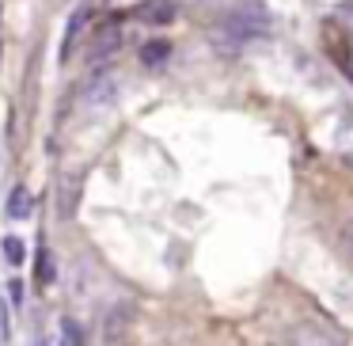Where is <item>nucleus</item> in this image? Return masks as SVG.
Returning <instances> with one entry per match:
<instances>
[{"mask_svg":"<svg viewBox=\"0 0 353 346\" xmlns=\"http://www.w3.org/2000/svg\"><path fill=\"white\" fill-rule=\"evenodd\" d=\"M8 217H16V221L31 217V194H27V186H16L8 194Z\"/></svg>","mask_w":353,"mask_h":346,"instance_id":"8","label":"nucleus"},{"mask_svg":"<svg viewBox=\"0 0 353 346\" xmlns=\"http://www.w3.org/2000/svg\"><path fill=\"white\" fill-rule=\"evenodd\" d=\"M61 346H84V335H80L77 320H61Z\"/></svg>","mask_w":353,"mask_h":346,"instance_id":"10","label":"nucleus"},{"mask_svg":"<svg viewBox=\"0 0 353 346\" xmlns=\"http://www.w3.org/2000/svg\"><path fill=\"white\" fill-rule=\"evenodd\" d=\"M88 23V8H77L72 12V19H69V31H65V46H61V57H69V50H72V42H77V35H80V27Z\"/></svg>","mask_w":353,"mask_h":346,"instance_id":"9","label":"nucleus"},{"mask_svg":"<svg viewBox=\"0 0 353 346\" xmlns=\"http://www.w3.org/2000/svg\"><path fill=\"white\" fill-rule=\"evenodd\" d=\"M4 259H8L12 267H19V262H23V240H19V236L4 240Z\"/></svg>","mask_w":353,"mask_h":346,"instance_id":"12","label":"nucleus"},{"mask_svg":"<svg viewBox=\"0 0 353 346\" xmlns=\"http://www.w3.org/2000/svg\"><path fill=\"white\" fill-rule=\"evenodd\" d=\"M168 54H171V46L163 39H152V42H145V46H141V61H145L148 69L163 65V61H168Z\"/></svg>","mask_w":353,"mask_h":346,"instance_id":"7","label":"nucleus"},{"mask_svg":"<svg viewBox=\"0 0 353 346\" xmlns=\"http://www.w3.org/2000/svg\"><path fill=\"white\" fill-rule=\"evenodd\" d=\"M114 99H118V77L99 69V77H92L84 84V107L88 110H107Z\"/></svg>","mask_w":353,"mask_h":346,"instance_id":"2","label":"nucleus"},{"mask_svg":"<svg viewBox=\"0 0 353 346\" xmlns=\"http://www.w3.org/2000/svg\"><path fill=\"white\" fill-rule=\"evenodd\" d=\"M338 244H342L345 262L353 267V221H345V224H342V232H338Z\"/></svg>","mask_w":353,"mask_h":346,"instance_id":"13","label":"nucleus"},{"mask_svg":"<svg viewBox=\"0 0 353 346\" xmlns=\"http://www.w3.org/2000/svg\"><path fill=\"white\" fill-rule=\"evenodd\" d=\"M270 27H274V16L266 12L262 0H239L236 8L216 23V42H224L228 50H239L251 39H266Z\"/></svg>","mask_w":353,"mask_h":346,"instance_id":"1","label":"nucleus"},{"mask_svg":"<svg viewBox=\"0 0 353 346\" xmlns=\"http://www.w3.org/2000/svg\"><path fill=\"white\" fill-rule=\"evenodd\" d=\"M34 346H57V343H54V338H46V335H42V338H39V343H34Z\"/></svg>","mask_w":353,"mask_h":346,"instance_id":"16","label":"nucleus"},{"mask_svg":"<svg viewBox=\"0 0 353 346\" xmlns=\"http://www.w3.org/2000/svg\"><path fill=\"white\" fill-rule=\"evenodd\" d=\"M39 278H42V285H50L57 278V267H54V255L50 251H39Z\"/></svg>","mask_w":353,"mask_h":346,"instance_id":"11","label":"nucleus"},{"mask_svg":"<svg viewBox=\"0 0 353 346\" xmlns=\"http://www.w3.org/2000/svg\"><path fill=\"white\" fill-rule=\"evenodd\" d=\"M289 343H292V346H338V338L330 335V331L323 327V323L304 320V323H296V327H292Z\"/></svg>","mask_w":353,"mask_h":346,"instance_id":"3","label":"nucleus"},{"mask_svg":"<svg viewBox=\"0 0 353 346\" xmlns=\"http://www.w3.org/2000/svg\"><path fill=\"white\" fill-rule=\"evenodd\" d=\"M338 145H342L345 156H353V122H345L342 130H338Z\"/></svg>","mask_w":353,"mask_h":346,"instance_id":"14","label":"nucleus"},{"mask_svg":"<svg viewBox=\"0 0 353 346\" xmlns=\"http://www.w3.org/2000/svg\"><path fill=\"white\" fill-rule=\"evenodd\" d=\"M8 335H12V327H8V305L0 300V343H8Z\"/></svg>","mask_w":353,"mask_h":346,"instance_id":"15","label":"nucleus"},{"mask_svg":"<svg viewBox=\"0 0 353 346\" xmlns=\"http://www.w3.org/2000/svg\"><path fill=\"white\" fill-rule=\"evenodd\" d=\"M118 42H122L118 27H103V31L95 35V42H92V61H107V57L118 50Z\"/></svg>","mask_w":353,"mask_h":346,"instance_id":"5","label":"nucleus"},{"mask_svg":"<svg viewBox=\"0 0 353 346\" xmlns=\"http://www.w3.org/2000/svg\"><path fill=\"white\" fill-rule=\"evenodd\" d=\"M137 19H145V23H152V27L171 23V19H175V0H145L137 8Z\"/></svg>","mask_w":353,"mask_h":346,"instance_id":"4","label":"nucleus"},{"mask_svg":"<svg viewBox=\"0 0 353 346\" xmlns=\"http://www.w3.org/2000/svg\"><path fill=\"white\" fill-rule=\"evenodd\" d=\"M80 206V175L65 179L61 191H57V209H61V217H72Z\"/></svg>","mask_w":353,"mask_h":346,"instance_id":"6","label":"nucleus"}]
</instances>
